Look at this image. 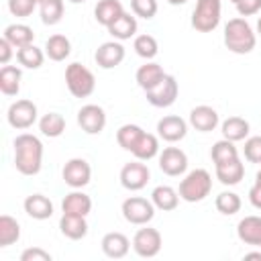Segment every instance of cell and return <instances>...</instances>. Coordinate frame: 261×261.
Masks as SVG:
<instances>
[{"label":"cell","instance_id":"cell-35","mask_svg":"<svg viewBox=\"0 0 261 261\" xmlns=\"http://www.w3.org/2000/svg\"><path fill=\"white\" fill-rule=\"evenodd\" d=\"M63 0H43L39 4V12H41V20L43 24H57L63 18Z\"/></svg>","mask_w":261,"mask_h":261},{"label":"cell","instance_id":"cell-46","mask_svg":"<svg viewBox=\"0 0 261 261\" xmlns=\"http://www.w3.org/2000/svg\"><path fill=\"white\" fill-rule=\"evenodd\" d=\"M249 202L257 210H261V184H253V188L249 190Z\"/></svg>","mask_w":261,"mask_h":261},{"label":"cell","instance_id":"cell-37","mask_svg":"<svg viewBox=\"0 0 261 261\" xmlns=\"http://www.w3.org/2000/svg\"><path fill=\"white\" fill-rule=\"evenodd\" d=\"M214 206H216V210H218L220 214L232 216V214H237V212L241 210L243 202H241V196L234 194V192H220V194L216 196V200H214Z\"/></svg>","mask_w":261,"mask_h":261},{"label":"cell","instance_id":"cell-36","mask_svg":"<svg viewBox=\"0 0 261 261\" xmlns=\"http://www.w3.org/2000/svg\"><path fill=\"white\" fill-rule=\"evenodd\" d=\"M143 133H145V130H143L139 124H130V122H128V124H122V126L116 130V143H118L124 151H133Z\"/></svg>","mask_w":261,"mask_h":261},{"label":"cell","instance_id":"cell-29","mask_svg":"<svg viewBox=\"0 0 261 261\" xmlns=\"http://www.w3.org/2000/svg\"><path fill=\"white\" fill-rule=\"evenodd\" d=\"M4 39L12 43L14 49H20V47H27L33 43L35 39V33L31 27L27 24H20V22H14V24H8L4 29Z\"/></svg>","mask_w":261,"mask_h":261},{"label":"cell","instance_id":"cell-9","mask_svg":"<svg viewBox=\"0 0 261 261\" xmlns=\"http://www.w3.org/2000/svg\"><path fill=\"white\" fill-rule=\"evenodd\" d=\"M37 114H39L37 104L22 98V100H16V102L10 104L6 118H8V124H10L12 128L24 130V128H31V126L37 122Z\"/></svg>","mask_w":261,"mask_h":261},{"label":"cell","instance_id":"cell-3","mask_svg":"<svg viewBox=\"0 0 261 261\" xmlns=\"http://www.w3.org/2000/svg\"><path fill=\"white\" fill-rule=\"evenodd\" d=\"M212 190V175L198 167V169H192L190 173H186V177L179 181V198L186 200V202H202Z\"/></svg>","mask_w":261,"mask_h":261},{"label":"cell","instance_id":"cell-47","mask_svg":"<svg viewBox=\"0 0 261 261\" xmlns=\"http://www.w3.org/2000/svg\"><path fill=\"white\" fill-rule=\"evenodd\" d=\"M245 261H249V259H259L261 261V251H251V253H245V257H243Z\"/></svg>","mask_w":261,"mask_h":261},{"label":"cell","instance_id":"cell-15","mask_svg":"<svg viewBox=\"0 0 261 261\" xmlns=\"http://www.w3.org/2000/svg\"><path fill=\"white\" fill-rule=\"evenodd\" d=\"M94 59H96V63L102 69H112V67H116V65L122 63V59H124V47H122L120 41H106V43H102L96 49Z\"/></svg>","mask_w":261,"mask_h":261},{"label":"cell","instance_id":"cell-8","mask_svg":"<svg viewBox=\"0 0 261 261\" xmlns=\"http://www.w3.org/2000/svg\"><path fill=\"white\" fill-rule=\"evenodd\" d=\"M177 94H179L177 80H175L173 75L165 73V77H163L153 90L145 92V98H147V102H149L151 106H155V108H167V106H171V104L175 102Z\"/></svg>","mask_w":261,"mask_h":261},{"label":"cell","instance_id":"cell-51","mask_svg":"<svg viewBox=\"0 0 261 261\" xmlns=\"http://www.w3.org/2000/svg\"><path fill=\"white\" fill-rule=\"evenodd\" d=\"M71 4H80V2H86V0H69Z\"/></svg>","mask_w":261,"mask_h":261},{"label":"cell","instance_id":"cell-48","mask_svg":"<svg viewBox=\"0 0 261 261\" xmlns=\"http://www.w3.org/2000/svg\"><path fill=\"white\" fill-rule=\"evenodd\" d=\"M169 4H173V6H179V4H186L188 0H167Z\"/></svg>","mask_w":261,"mask_h":261},{"label":"cell","instance_id":"cell-43","mask_svg":"<svg viewBox=\"0 0 261 261\" xmlns=\"http://www.w3.org/2000/svg\"><path fill=\"white\" fill-rule=\"evenodd\" d=\"M20 261H51V253L41 247H29L20 253Z\"/></svg>","mask_w":261,"mask_h":261},{"label":"cell","instance_id":"cell-16","mask_svg":"<svg viewBox=\"0 0 261 261\" xmlns=\"http://www.w3.org/2000/svg\"><path fill=\"white\" fill-rule=\"evenodd\" d=\"M220 118H218V112L212 108V106H206V104H200L196 108L190 110V124L200 130V133H210L218 126Z\"/></svg>","mask_w":261,"mask_h":261},{"label":"cell","instance_id":"cell-27","mask_svg":"<svg viewBox=\"0 0 261 261\" xmlns=\"http://www.w3.org/2000/svg\"><path fill=\"white\" fill-rule=\"evenodd\" d=\"M71 53V43L65 35H51L45 43V55L51 61H65Z\"/></svg>","mask_w":261,"mask_h":261},{"label":"cell","instance_id":"cell-23","mask_svg":"<svg viewBox=\"0 0 261 261\" xmlns=\"http://www.w3.org/2000/svg\"><path fill=\"white\" fill-rule=\"evenodd\" d=\"M61 210L65 214H80V216H88L92 210V198L80 190L69 192L63 202H61Z\"/></svg>","mask_w":261,"mask_h":261},{"label":"cell","instance_id":"cell-4","mask_svg":"<svg viewBox=\"0 0 261 261\" xmlns=\"http://www.w3.org/2000/svg\"><path fill=\"white\" fill-rule=\"evenodd\" d=\"M65 84H67V90L71 92V96L88 98L96 88V77L86 65L73 61L65 67Z\"/></svg>","mask_w":261,"mask_h":261},{"label":"cell","instance_id":"cell-28","mask_svg":"<svg viewBox=\"0 0 261 261\" xmlns=\"http://www.w3.org/2000/svg\"><path fill=\"white\" fill-rule=\"evenodd\" d=\"M249 128H251L249 122H247L245 118H241V116H228V118L220 124L222 137L228 139V141H232V143L247 139V137H249Z\"/></svg>","mask_w":261,"mask_h":261},{"label":"cell","instance_id":"cell-33","mask_svg":"<svg viewBox=\"0 0 261 261\" xmlns=\"http://www.w3.org/2000/svg\"><path fill=\"white\" fill-rule=\"evenodd\" d=\"M16 59L27 69H39L43 65V61H45V53H43V49H39L37 45L31 43L27 47L16 49Z\"/></svg>","mask_w":261,"mask_h":261},{"label":"cell","instance_id":"cell-44","mask_svg":"<svg viewBox=\"0 0 261 261\" xmlns=\"http://www.w3.org/2000/svg\"><path fill=\"white\" fill-rule=\"evenodd\" d=\"M261 10V0H239L237 2V12L245 18V16H253Z\"/></svg>","mask_w":261,"mask_h":261},{"label":"cell","instance_id":"cell-7","mask_svg":"<svg viewBox=\"0 0 261 261\" xmlns=\"http://www.w3.org/2000/svg\"><path fill=\"white\" fill-rule=\"evenodd\" d=\"M161 245H163L161 232L157 228L147 226V224H145V228H139L135 232V237H133V249L143 259H151V257L159 255Z\"/></svg>","mask_w":261,"mask_h":261},{"label":"cell","instance_id":"cell-13","mask_svg":"<svg viewBox=\"0 0 261 261\" xmlns=\"http://www.w3.org/2000/svg\"><path fill=\"white\" fill-rule=\"evenodd\" d=\"M159 169L169 177L184 175L188 169V155L179 147H165L159 153Z\"/></svg>","mask_w":261,"mask_h":261},{"label":"cell","instance_id":"cell-50","mask_svg":"<svg viewBox=\"0 0 261 261\" xmlns=\"http://www.w3.org/2000/svg\"><path fill=\"white\" fill-rule=\"evenodd\" d=\"M257 33L261 35V16H259V20H257Z\"/></svg>","mask_w":261,"mask_h":261},{"label":"cell","instance_id":"cell-6","mask_svg":"<svg viewBox=\"0 0 261 261\" xmlns=\"http://www.w3.org/2000/svg\"><path fill=\"white\" fill-rule=\"evenodd\" d=\"M122 216L126 222L137 224V226H145L153 220L155 216V204L147 198L141 196H130L122 202Z\"/></svg>","mask_w":261,"mask_h":261},{"label":"cell","instance_id":"cell-49","mask_svg":"<svg viewBox=\"0 0 261 261\" xmlns=\"http://www.w3.org/2000/svg\"><path fill=\"white\" fill-rule=\"evenodd\" d=\"M255 184H261V169H259L257 175H255Z\"/></svg>","mask_w":261,"mask_h":261},{"label":"cell","instance_id":"cell-11","mask_svg":"<svg viewBox=\"0 0 261 261\" xmlns=\"http://www.w3.org/2000/svg\"><path fill=\"white\" fill-rule=\"evenodd\" d=\"M61 175H63V181H65L69 188L80 190V188H84V186L90 184V179H92V167H90V163H88L86 159L73 157V159H69V161L63 165Z\"/></svg>","mask_w":261,"mask_h":261},{"label":"cell","instance_id":"cell-25","mask_svg":"<svg viewBox=\"0 0 261 261\" xmlns=\"http://www.w3.org/2000/svg\"><path fill=\"white\" fill-rule=\"evenodd\" d=\"M151 202L155 204L157 210L171 212V210H175L177 204H179V194H177V190H173L171 186H157V188L151 192Z\"/></svg>","mask_w":261,"mask_h":261},{"label":"cell","instance_id":"cell-2","mask_svg":"<svg viewBox=\"0 0 261 261\" xmlns=\"http://www.w3.org/2000/svg\"><path fill=\"white\" fill-rule=\"evenodd\" d=\"M224 45L228 51H232L237 55L251 53L257 45V37L253 33V27L243 16L230 18L224 27Z\"/></svg>","mask_w":261,"mask_h":261},{"label":"cell","instance_id":"cell-39","mask_svg":"<svg viewBox=\"0 0 261 261\" xmlns=\"http://www.w3.org/2000/svg\"><path fill=\"white\" fill-rule=\"evenodd\" d=\"M133 49H135V53H137L139 57L151 61V59L157 55L159 45H157V39H155L153 35H137V37H135V43H133Z\"/></svg>","mask_w":261,"mask_h":261},{"label":"cell","instance_id":"cell-45","mask_svg":"<svg viewBox=\"0 0 261 261\" xmlns=\"http://www.w3.org/2000/svg\"><path fill=\"white\" fill-rule=\"evenodd\" d=\"M12 49H14L12 43L2 37V39H0V63H2V65H8V61H10V57H12Z\"/></svg>","mask_w":261,"mask_h":261},{"label":"cell","instance_id":"cell-26","mask_svg":"<svg viewBox=\"0 0 261 261\" xmlns=\"http://www.w3.org/2000/svg\"><path fill=\"white\" fill-rule=\"evenodd\" d=\"M137 29H139L137 18H135L133 14H128V12H122V14L108 27V33H110L116 41H126V39H130V37L137 35Z\"/></svg>","mask_w":261,"mask_h":261},{"label":"cell","instance_id":"cell-14","mask_svg":"<svg viewBox=\"0 0 261 261\" xmlns=\"http://www.w3.org/2000/svg\"><path fill=\"white\" fill-rule=\"evenodd\" d=\"M157 135H159V139H163L167 143H177V141H181L188 135V122L181 116L167 114V116L159 118Z\"/></svg>","mask_w":261,"mask_h":261},{"label":"cell","instance_id":"cell-10","mask_svg":"<svg viewBox=\"0 0 261 261\" xmlns=\"http://www.w3.org/2000/svg\"><path fill=\"white\" fill-rule=\"evenodd\" d=\"M149 179H151V171L141 159L124 163L122 169H120V184H122V188H126L130 192L143 190Z\"/></svg>","mask_w":261,"mask_h":261},{"label":"cell","instance_id":"cell-5","mask_svg":"<svg viewBox=\"0 0 261 261\" xmlns=\"http://www.w3.org/2000/svg\"><path fill=\"white\" fill-rule=\"evenodd\" d=\"M220 16H222L220 0H198L192 12V27L198 33H210L218 27Z\"/></svg>","mask_w":261,"mask_h":261},{"label":"cell","instance_id":"cell-52","mask_svg":"<svg viewBox=\"0 0 261 261\" xmlns=\"http://www.w3.org/2000/svg\"><path fill=\"white\" fill-rule=\"evenodd\" d=\"M35 2H37V4H41V2H43V0H35Z\"/></svg>","mask_w":261,"mask_h":261},{"label":"cell","instance_id":"cell-38","mask_svg":"<svg viewBox=\"0 0 261 261\" xmlns=\"http://www.w3.org/2000/svg\"><path fill=\"white\" fill-rule=\"evenodd\" d=\"M234 157H239V149L234 147L232 141H228L224 137L220 141H216L210 149V159L214 161V165L222 163V161H228V159H234Z\"/></svg>","mask_w":261,"mask_h":261},{"label":"cell","instance_id":"cell-21","mask_svg":"<svg viewBox=\"0 0 261 261\" xmlns=\"http://www.w3.org/2000/svg\"><path fill=\"white\" fill-rule=\"evenodd\" d=\"M163 77H165V71H163V67H161L159 63H155V61H147V63L141 65V67L137 69V73H135V80H137L139 88H143L145 92L153 90Z\"/></svg>","mask_w":261,"mask_h":261},{"label":"cell","instance_id":"cell-41","mask_svg":"<svg viewBox=\"0 0 261 261\" xmlns=\"http://www.w3.org/2000/svg\"><path fill=\"white\" fill-rule=\"evenodd\" d=\"M243 153H245V159H247L249 163H261V135L249 137V139L245 141Z\"/></svg>","mask_w":261,"mask_h":261},{"label":"cell","instance_id":"cell-1","mask_svg":"<svg viewBox=\"0 0 261 261\" xmlns=\"http://www.w3.org/2000/svg\"><path fill=\"white\" fill-rule=\"evenodd\" d=\"M14 167L22 175H37L43 165V143L31 133L14 139Z\"/></svg>","mask_w":261,"mask_h":261},{"label":"cell","instance_id":"cell-34","mask_svg":"<svg viewBox=\"0 0 261 261\" xmlns=\"http://www.w3.org/2000/svg\"><path fill=\"white\" fill-rule=\"evenodd\" d=\"M20 239V224L16 218L2 214L0 216V247H10Z\"/></svg>","mask_w":261,"mask_h":261},{"label":"cell","instance_id":"cell-17","mask_svg":"<svg viewBox=\"0 0 261 261\" xmlns=\"http://www.w3.org/2000/svg\"><path fill=\"white\" fill-rule=\"evenodd\" d=\"M100 245H102V253L106 257H110V259H122V257H126V253L130 249L128 237L122 234V232H118V230L106 232L102 237V243Z\"/></svg>","mask_w":261,"mask_h":261},{"label":"cell","instance_id":"cell-12","mask_svg":"<svg viewBox=\"0 0 261 261\" xmlns=\"http://www.w3.org/2000/svg\"><path fill=\"white\" fill-rule=\"evenodd\" d=\"M77 124L88 135H100L106 126V112L98 104H86L77 110Z\"/></svg>","mask_w":261,"mask_h":261},{"label":"cell","instance_id":"cell-18","mask_svg":"<svg viewBox=\"0 0 261 261\" xmlns=\"http://www.w3.org/2000/svg\"><path fill=\"white\" fill-rule=\"evenodd\" d=\"M237 237L251 247L261 249V216H245L237 224Z\"/></svg>","mask_w":261,"mask_h":261},{"label":"cell","instance_id":"cell-42","mask_svg":"<svg viewBox=\"0 0 261 261\" xmlns=\"http://www.w3.org/2000/svg\"><path fill=\"white\" fill-rule=\"evenodd\" d=\"M37 6H39V4H37L35 0H8V10H10L14 16H20V18L31 16Z\"/></svg>","mask_w":261,"mask_h":261},{"label":"cell","instance_id":"cell-31","mask_svg":"<svg viewBox=\"0 0 261 261\" xmlns=\"http://www.w3.org/2000/svg\"><path fill=\"white\" fill-rule=\"evenodd\" d=\"M130 153L141 161H149V159L159 155V139L155 135H151V133H143Z\"/></svg>","mask_w":261,"mask_h":261},{"label":"cell","instance_id":"cell-24","mask_svg":"<svg viewBox=\"0 0 261 261\" xmlns=\"http://www.w3.org/2000/svg\"><path fill=\"white\" fill-rule=\"evenodd\" d=\"M122 12H124V8H122L120 0H98V4L94 8V18L98 24L108 29Z\"/></svg>","mask_w":261,"mask_h":261},{"label":"cell","instance_id":"cell-32","mask_svg":"<svg viewBox=\"0 0 261 261\" xmlns=\"http://www.w3.org/2000/svg\"><path fill=\"white\" fill-rule=\"evenodd\" d=\"M39 130L49 139H57L65 130V118L59 112H47L39 120Z\"/></svg>","mask_w":261,"mask_h":261},{"label":"cell","instance_id":"cell-40","mask_svg":"<svg viewBox=\"0 0 261 261\" xmlns=\"http://www.w3.org/2000/svg\"><path fill=\"white\" fill-rule=\"evenodd\" d=\"M157 0H130V10L135 16H141L145 20H151L157 14Z\"/></svg>","mask_w":261,"mask_h":261},{"label":"cell","instance_id":"cell-22","mask_svg":"<svg viewBox=\"0 0 261 261\" xmlns=\"http://www.w3.org/2000/svg\"><path fill=\"white\" fill-rule=\"evenodd\" d=\"M59 230L63 237L71 239V241H80L88 234V222H86V216H80V214H65L61 216L59 220Z\"/></svg>","mask_w":261,"mask_h":261},{"label":"cell","instance_id":"cell-30","mask_svg":"<svg viewBox=\"0 0 261 261\" xmlns=\"http://www.w3.org/2000/svg\"><path fill=\"white\" fill-rule=\"evenodd\" d=\"M20 69L16 65H2L0 69V92L4 96H16L20 90Z\"/></svg>","mask_w":261,"mask_h":261},{"label":"cell","instance_id":"cell-19","mask_svg":"<svg viewBox=\"0 0 261 261\" xmlns=\"http://www.w3.org/2000/svg\"><path fill=\"white\" fill-rule=\"evenodd\" d=\"M216 179L224 186H237L243 177H245V165L239 157L234 159H228V161H222V163H216Z\"/></svg>","mask_w":261,"mask_h":261},{"label":"cell","instance_id":"cell-53","mask_svg":"<svg viewBox=\"0 0 261 261\" xmlns=\"http://www.w3.org/2000/svg\"><path fill=\"white\" fill-rule=\"evenodd\" d=\"M230 2H234V4H237V2H239V0H230Z\"/></svg>","mask_w":261,"mask_h":261},{"label":"cell","instance_id":"cell-20","mask_svg":"<svg viewBox=\"0 0 261 261\" xmlns=\"http://www.w3.org/2000/svg\"><path fill=\"white\" fill-rule=\"evenodd\" d=\"M24 212L35 220H47L53 216V202L43 194H31L24 198Z\"/></svg>","mask_w":261,"mask_h":261}]
</instances>
